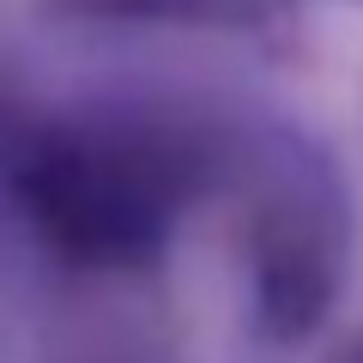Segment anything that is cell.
I'll list each match as a JSON object with an SVG mask.
<instances>
[{
    "instance_id": "cell-1",
    "label": "cell",
    "mask_w": 363,
    "mask_h": 363,
    "mask_svg": "<svg viewBox=\"0 0 363 363\" xmlns=\"http://www.w3.org/2000/svg\"><path fill=\"white\" fill-rule=\"evenodd\" d=\"M30 200L43 224L79 255H121L140 248L157 224V194L145 169L121 152H91V145H61V152L30 164Z\"/></svg>"
}]
</instances>
